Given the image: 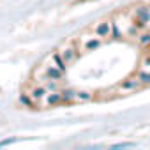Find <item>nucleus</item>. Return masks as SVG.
<instances>
[{
	"instance_id": "obj_1",
	"label": "nucleus",
	"mask_w": 150,
	"mask_h": 150,
	"mask_svg": "<svg viewBox=\"0 0 150 150\" xmlns=\"http://www.w3.org/2000/svg\"><path fill=\"white\" fill-rule=\"evenodd\" d=\"M136 18H138V27H143L150 20V9H146V7L136 9Z\"/></svg>"
},
{
	"instance_id": "obj_2",
	"label": "nucleus",
	"mask_w": 150,
	"mask_h": 150,
	"mask_svg": "<svg viewBox=\"0 0 150 150\" xmlns=\"http://www.w3.org/2000/svg\"><path fill=\"white\" fill-rule=\"evenodd\" d=\"M110 30H111L110 23H101V25L96 28V34H97L99 37H104V35H108V34H110Z\"/></svg>"
},
{
	"instance_id": "obj_3",
	"label": "nucleus",
	"mask_w": 150,
	"mask_h": 150,
	"mask_svg": "<svg viewBox=\"0 0 150 150\" xmlns=\"http://www.w3.org/2000/svg\"><path fill=\"white\" fill-rule=\"evenodd\" d=\"M62 72H64V71H60L58 67H57V69H55V67H50V69L46 71V74H48L50 78H53V80H60V76H62Z\"/></svg>"
},
{
	"instance_id": "obj_4",
	"label": "nucleus",
	"mask_w": 150,
	"mask_h": 150,
	"mask_svg": "<svg viewBox=\"0 0 150 150\" xmlns=\"http://www.w3.org/2000/svg\"><path fill=\"white\" fill-rule=\"evenodd\" d=\"M74 57H76V55H74V50H65V51H64V60H65V64L72 62Z\"/></svg>"
},
{
	"instance_id": "obj_5",
	"label": "nucleus",
	"mask_w": 150,
	"mask_h": 150,
	"mask_svg": "<svg viewBox=\"0 0 150 150\" xmlns=\"http://www.w3.org/2000/svg\"><path fill=\"white\" fill-rule=\"evenodd\" d=\"M53 60L57 62V67H58L60 71H65V62H62V58H60V55H58V53H55V55H53Z\"/></svg>"
},
{
	"instance_id": "obj_6",
	"label": "nucleus",
	"mask_w": 150,
	"mask_h": 150,
	"mask_svg": "<svg viewBox=\"0 0 150 150\" xmlns=\"http://www.w3.org/2000/svg\"><path fill=\"white\" fill-rule=\"evenodd\" d=\"M138 78H139L141 83H150V72H139Z\"/></svg>"
},
{
	"instance_id": "obj_7",
	"label": "nucleus",
	"mask_w": 150,
	"mask_h": 150,
	"mask_svg": "<svg viewBox=\"0 0 150 150\" xmlns=\"http://www.w3.org/2000/svg\"><path fill=\"white\" fill-rule=\"evenodd\" d=\"M60 99H62V96H60V94H53V96H50V97H48V103H50V104H55V103H58Z\"/></svg>"
},
{
	"instance_id": "obj_8",
	"label": "nucleus",
	"mask_w": 150,
	"mask_h": 150,
	"mask_svg": "<svg viewBox=\"0 0 150 150\" xmlns=\"http://www.w3.org/2000/svg\"><path fill=\"white\" fill-rule=\"evenodd\" d=\"M42 96H44V88H35L32 92V97H35V99H41Z\"/></svg>"
},
{
	"instance_id": "obj_9",
	"label": "nucleus",
	"mask_w": 150,
	"mask_h": 150,
	"mask_svg": "<svg viewBox=\"0 0 150 150\" xmlns=\"http://www.w3.org/2000/svg\"><path fill=\"white\" fill-rule=\"evenodd\" d=\"M99 46V41H88L87 42V50H94V48H97Z\"/></svg>"
},
{
	"instance_id": "obj_10",
	"label": "nucleus",
	"mask_w": 150,
	"mask_h": 150,
	"mask_svg": "<svg viewBox=\"0 0 150 150\" xmlns=\"http://www.w3.org/2000/svg\"><path fill=\"white\" fill-rule=\"evenodd\" d=\"M20 101H21L23 104H27L28 108H32V101H30V99H28L27 96H21V97H20Z\"/></svg>"
},
{
	"instance_id": "obj_11",
	"label": "nucleus",
	"mask_w": 150,
	"mask_h": 150,
	"mask_svg": "<svg viewBox=\"0 0 150 150\" xmlns=\"http://www.w3.org/2000/svg\"><path fill=\"white\" fill-rule=\"evenodd\" d=\"M139 41H141V44H146V42H150V34H143Z\"/></svg>"
},
{
	"instance_id": "obj_12",
	"label": "nucleus",
	"mask_w": 150,
	"mask_h": 150,
	"mask_svg": "<svg viewBox=\"0 0 150 150\" xmlns=\"http://www.w3.org/2000/svg\"><path fill=\"white\" fill-rule=\"evenodd\" d=\"M72 96H74V92H71V90H67V92L64 90V92H62V99H71Z\"/></svg>"
},
{
	"instance_id": "obj_13",
	"label": "nucleus",
	"mask_w": 150,
	"mask_h": 150,
	"mask_svg": "<svg viewBox=\"0 0 150 150\" xmlns=\"http://www.w3.org/2000/svg\"><path fill=\"white\" fill-rule=\"evenodd\" d=\"M138 85V81H125L124 83V88H132V87H136Z\"/></svg>"
},
{
	"instance_id": "obj_14",
	"label": "nucleus",
	"mask_w": 150,
	"mask_h": 150,
	"mask_svg": "<svg viewBox=\"0 0 150 150\" xmlns=\"http://www.w3.org/2000/svg\"><path fill=\"white\" fill-rule=\"evenodd\" d=\"M125 146H134V143H118V145H115V148H125Z\"/></svg>"
},
{
	"instance_id": "obj_15",
	"label": "nucleus",
	"mask_w": 150,
	"mask_h": 150,
	"mask_svg": "<svg viewBox=\"0 0 150 150\" xmlns=\"http://www.w3.org/2000/svg\"><path fill=\"white\" fill-rule=\"evenodd\" d=\"M14 141H16L14 138H11V139H4L2 143H0V146H6V145H9V143H14Z\"/></svg>"
},
{
	"instance_id": "obj_16",
	"label": "nucleus",
	"mask_w": 150,
	"mask_h": 150,
	"mask_svg": "<svg viewBox=\"0 0 150 150\" xmlns=\"http://www.w3.org/2000/svg\"><path fill=\"white\" fill-rule=\"evenodd\" d=\"M78 96H80V97H81V99H88V97H90V96H88V94H87V92H80V94H78Z\"/></svg>"
},
{
	"instance_id": "obj_17",
	"label": "nucleus",
	"mask_w": 150,
	"mask_h": 150,
	"mask_svg": "<svg viewBox=\"0 0 150 150\" xmlns=\"http://www.w3.org/2000/svg\"><path fill=\"white\" fill-rule=\"evenodd\" d=\"M145 64H146V65H150V57H146V58H145Z\"/></svg>"
}]
</instances>
